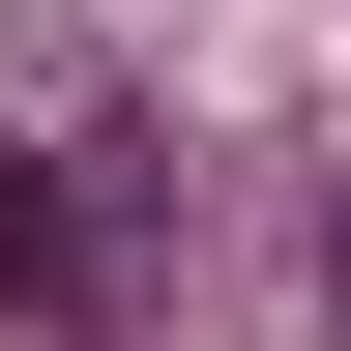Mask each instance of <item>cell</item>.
I'll list each match as a JSON object with an SVG mask.
<instances>
[{"label":"cell","instance_id":"1","mask_svg":"<svg viewBox=\"0 0 351 351\" xmlns=\"http://www.w3.org/2000/svg\"><path fill=\"white\" fill-rule=\"evenodd\" d=\"M117 293H147V176H117V147H0V322L88 351Z\"/></svg>","mask_w":351,"mask_h":351},{"label":"cell","instance_id":"2","mask_svg":"<svg viewBox=\"0 0 351 351\" xmlns=\"http://www.w3.org/2000/svg\"><path fill=\"white\" fill-rule=\"evenodd\" d=\"M322 293H351V205H322Z\"/></svg>","mask_w":351,"mask_h":351}]
</instances>
